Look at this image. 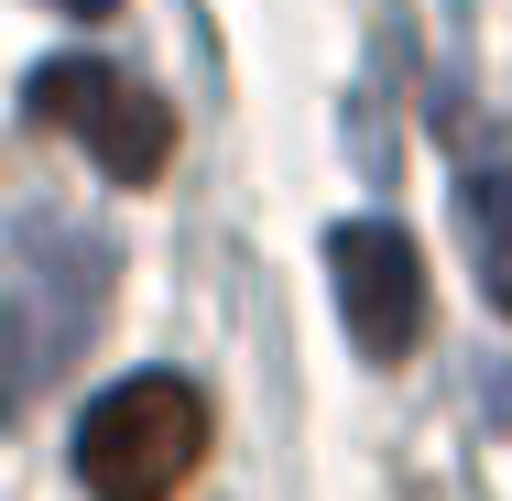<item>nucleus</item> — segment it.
I'll list each match as a JSON object with an SVG mask.
<instances>
[{
	"label": "nucleus",
	"instance_id": "nucleus-5",
	"mask_svg": "<svg viewBox=\"0 0 512 501\" xmlns=\"http://www.w3.org/2000/svg\"><path fill=\"white\" fill-rule=\"evenodd\" d=\"M458 240H469V262H480V295L512 316V164H480V175L458 186Z\"/></svg>",
	"mask_w": 512,
	"mask_h": 501
},
{
	"label": "nucleus",
	"instance_id": "nucleus-2",
	"mask_svg": "<svg viewBox=\"0 0 512 501\" xmlns=\"http://www.w3.org/2000/svg\"><path fill=\"white\" fill-rule=\"evenodd\" d=\"M207 458V393L175 371H131L77 425V480L99 501H175Z\"/></svg>",
	"mask_w": 512,
	"mask_h": 501
},
{
	"label": "nucleus",
	"instance_id": "nucleus-1",
	"mask_svg": "<svg viewBox=\"0 0 512 501\" xmlns=\"http://www.w3.org/2000/svg\"><path fill=\"white\" fill-rule=\"evenodd\" d=\"M109 251L88 218H22L0 240V414L55 393L109 316Z\"/></svg>",
	"mask_w": 512,
	"mask_h": 501
},
{
	"label": "nucleus",
	"instance_id": "nucleus-6",
	"mask_svg": "<svg viewBox=\"0 0 512 501\" xmlns=\"http://www.w3.org/2000/svg\"><path fill=\"white\" fill-rule=\"evenodd\" d=\"M66 11H109V0H66Z\"/></svg>",
	"mask_w": 512,
	"mask_h": 501
},
{
	"label": "nucleus",
	"instance_id": "nucleus-3",
	"mask_svg": "<svg viewBox=\"0 0 512 501\" xmlns=\"http://www.w3.org/2000/svg\"><path fill=\"white\" fill-rule=\"evenodd\" d=\"M33 120L77 131L120 186H153V175H164V153H175V109L153 99L142 77L99 66V55H55V66H33Z\"/></svg>",
	"mask_w": 512,
	"mask_h": 501
},
{
	"label": "nucleus",
	"instance_id": "nucleus-4",
	"mask_svg": "<svg viewBox=\"0 0 512 501\" xmlns=\"http://www.w3.org/2000/svg\"><path fill=\"white\" fill-rule=\"evenodd\" d=\"M327 284H338V316H349L360 360H404L425 338V251L393 218H349L327 240Z\"/></svg>",
	"mask_w": 512,
	"mask_h": 501
}]
</instances>
